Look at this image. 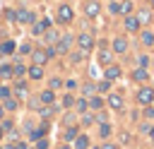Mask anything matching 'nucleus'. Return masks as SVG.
I'll use <instances>...</instances> for the list:
<instances>
[{
    "mask_svg": "<svg viewBox=\"0 0 154 149\" xmlns=\"http://www.w3.org/2000/svg\"><path fill=\"white\" fill-rule=\"evenodd\" d=\"M58 149H70V147H67V144H63V147H58Z\"/></svg>",
    "mask_w": 154,
    "mask_h": 149,
    "instance_id": "obj_51",
    "label": "nucleus"
},
{
    "mask_svg": "<svg viewBox=\"0 0 154 149\" xmlns=\"http://www.w3.org/2000/svg\"><path fill=\"white\" fill-rule=\"evenodd\" d=\"M77 46H79L82 53H89V50L94 48V36H91V34H79V36H77Z\"/></svg>",
    "mask_w": 154,
    "mask_h": 149,
    "instance_id": "obj_2",
    "label": "nucleus"
},
{
    "mask_svg": "<svg viewBox=\"0 0 154 149\" xmlns=\"http://www.w3.org/2000/svg\"><path fill=\"white\" fill-rule=\"evenodd\" d=\"M72 17H75V12H72L70 5H60V7H58V22H60V24L72 22Z\"/></svg>",
    "mask_w": 154,
    "mask_h": 149,
    "instance_id": "obj_3",
    "label": "nucleus"
},
{
    "mask_svg": "<svg viewBox=\"0 0 154 149\" xmlns=\"http://www.w3.org/2000/svg\"><path fill=\"white\" fill-rule=\"evenodd\" d=\"M135 99H137L140 106L147 108V106L154 103V89H152V87H142V89H137V96H135Z\"/></svg>",
    "mask_w": 154,
    "mask_h": 149,
    "instance_id": "obj_1",
    "label": "nucleus"
},
{
    "mask_svg": "<svg viewBox=\"0 0 154 149\" xmlns=\"http://www.w3.org/2000/svg\"><path fill=\"white\" fill-rule=\"evenodd\" d=\"M77 139V127H67L65 130V142H75Z\"/></svg>",
    "mask_w": 154,
    "mask_h": 149,
    "instance_id": "obj_26",
    "label": "nucleus"
},
{
    "mask_svg": "<svg viewBox=\"0 0 154 149\" xmlns=\"http://www.w3.org/2000/svg\"><path fill=\"white\" fill-rule=\"evenodd\" d=\"M108 10H111V14H120V10H118V0H116V2H111V5H108Z\"/></svg>",
    "mask_w": 154,
    "mask_h": 149,
    "instance_id": "obj_41",
    "label": "nucleus"
},
{
    "mask_svg": "<svg viewBox=\"0 0 154 149\" xmlns=\"http://www.w3.org/2000/svg\"><path fill=\"white\" fill-rule=\"evenodd\" d=\"M111 132H113V130H111V125H108V123L99 125V137H101V139H108V137H111Z\"/></svg>",
    "mask_w": 154,
    "mask_h": 149,
    "instance_id": "obj_22",
    "label": "nucleus"
},
{
    "mask_svg": "<svg viewBox=\"0 0 154 149\" xmlns=\"http://www.w3.org/2000/svg\"><path fill=\"white\" fill-rule=\"evenodd\" d=\"M48 26H51V19H41V22H36V24L31 26V34H34V36L46 34V31H48Z\"/></svg>",
    "mask_w": 154,
    "mask_h": 149,
    "instance_id": "obj_7",
    "label": "nucleus"
},
{
    "mask_svg": "<svg viewBox=\"0 0 154 149\" xmlns=\"http://www.w3.org/2000/svg\"><path fill=\"white\" fill-rule=\"evenodd\" d=\"M72 62H79V60H84V53L82 50H77V53H72V58H70Z\"/></svg>",
    "mask_w": 154,
    "mask_h": 149,
    "instance_id": "obj_37",
    "label": "nucleus"
},
{
    "mask_svg": "<svg viewBox=\"0 0 154 149\" xmlns=\"http://www.w3.org/2000/svg\"><path fill=\"white\" fill-rule=\"evenodd\" d=\"M14 94H17L19 99H24V96H26V84H24V82H19V84L14 87Z\"/></svg>",
    "mask_w": 154,
    "mask_h": 149,
    "instance_id": "obj_28",
    "label": "nucleus"
},
{
    "mask_svg": "<svg viewBox=\"0 0 154 149\" xmlns=\"http://www.w3.org/2000/svg\"><path fill=\"white\" fill-rule=\"evenodd\" d=\"M82 94H84V96H94V94H96V84H84V87H82Z\"/></svg>",
    "mask_w": 154,
    "mask_h": 149,
    "instance_id": "obj_27",
    "label": "nucleus"
},
{
    "mask_svg": "<svg viewBox=\"0 0 154 149\" xmlns=\"http://www.w3.org/2000/svg\"><path fill=\"white\" fill-rule=\"evenodd\" d=\"M65 87H67V89H75V87H77V82H75V79H67V82H65Z\"/></svg>",
    "mask_w": 154,
    "mask_h": 149,
    "instance_id": "obj_46",
    "label": "nucleus"
},
{
    "mask_svg": "<svg viewBox=\"0 0 154 149\" xmlns=\"http://www.w3.org/2000/svg\"><path fill=\"white\" fill-rule=\"evenodd\" d=\"M94 123V115H89V113H82V125H91Z\"/></svg>",
    "mask_w": 154,
    "mask_h": 149,
    "instance_id": "obj_36",
    "label": "nucleus"
},
{
    "mask_svg": "<svg viewBox=\"0 0 154 149\" xmlns=\"http://www.w3.org/2000/svg\"><path fill=\"white\" fill-rule=\"evenodd\" d=\"M99 10H101V7H99V0H89V2L84 5L87 17H96V14H99Z\"/></svg>",
    "mask_w": 154,
    "mask_h": 149,
    "instance_id": "obj_9",
    "label": "nucleus"
},
{
    "mask_svg": "<svg viewBox=\"0 0 154 149\" xmlns=\"http://www.w3.org/2000/svg\"><path fill=\"white\" fill-rule=\"evenodd\" d=\"M0 149H2V147H0Z\"/></svg>",
    "mask_w": 154,
    "mask_h": 149,
    "instance_id": "obj_55",
    "label": "nucleus"
},
{
    "mask_svg": "<svg viewBox=\"0 0 154 149\" xmlns=\"http://www.w3.org/2000/svg\"><path fill=\"white\" fill-rule=\"evenodd\" d=\"M31 58H34V65H38V67L48 62V53H46V50H34Z\"/></svg>",
    "mask_w": 154,
    "mask_h": 149,
    "instance_id": "obj_10",
    "label": "nucleus"
},
{
    "mask_svg": "<svg viewBox=\"0 0 154 149\" xmlns=\"http://www.w3.org/2000/svg\"><path fill=\"white\" fill-rule=\"evenodd\" d=\"M152 5H154V0H152Z\"/></svg>",
    "mask_w": 154,
    "mask_h": 149,
    "instance_id": "obj_54",
    "label": "nucleus"
},
{
    "mask_svg": "<svg viewBox=\"0 0 154 149\" xmlns=\"http://www.w3.org/2000/svg\"><path fill=\"white\" fill-rule=\"evenodd\" d=\"M118 10H120V14L128 17V14L132 12V0H120V2H118Z\"/></svg>",
    "mask_w": 154,
    "mask_h": 149,
    "instance_id": "obj_16",
    "label": "nucleus"
},
{
    "mask_svg": "<svg viewBox=\"0 0 154 149\" xmlns=\"http://www.w3.org/2000/svg\"><path fill=\"white\" fill-rule=\"evenodd\" d=\"M5 99H10V89L7 87H0V101H5Z\"/></svg>",
    "mask_w": 154,
    "mask_h": 149,
    "instance_id": "obj_39",
    "label": "nucleus"
},
{
    "mask_svg": "<svg viewBox=\"0 0 154 149\" xmlns=\"http://www.w3.org/2000/svg\"><path fill=\"white\" fill-rule=\"evenodd\" d=\"M144 118L154 120V106H147V108H144Z\"/></svg>",
    "mask_w": 154,
    "mask_h": 149,
    "instance_id": "obj_40",
    "label": "nucleus"
},
{
    "mask_svg": "<svg viewBox=\"0 0 154 149\" xmlns=\"http://www.w3.org/2000/svg\"><path fill=\"white\" fill-rule=\"evenodd\" d=\"M60 84H63V82H60V79H58V77H53V79H51V89H58V87H60Z\"/></svg>",
    "mask_w": 154,
    "mask_h": 149,
    "instance_id": "obj_42",
    "label": "nucleus"
},
{
    "mask_svg": "<svg viewBox=\"0 0 154 149\" xmlns=\"http://www.w3.org/2000/svg\"><path fill=\"white\" fill-rule=\"evenodd\" d=\"M46 41H48V43H55V41H58V31L48 29V31H46Z\"/></svg>",
    "mask_w": 154,
    "mask_h": 149,
    "instance_id": "obj_31",
    "label": "nucleus"
},
{
    "mask_svg": "<svg viewBox=\"0 0 154 149\" xmlns=\"http://www.w3.org/2000/svg\"><path fill=\"white\" fill-rule=\"evenodd\" d=\"M89 147H91L89 137H87V135H77V139H75V149H89Z\"/></svg>",
    "mask_w": 154,
    "mask_h": 149,
    "instance_id": "obj_15",
    "label": "nucleus"
},
{
    "mask_svg": "<svg viewBox=\"0 0 154 149\" xmlns=\"http://www.w3.org/2000/svg\"><path fill=\"white\" fill-rule=\"evenodd\" d=\"M120 74H123L120 65H108V67L103 70V79H108V82H116V79H118Z\"/></svg>",
    "mask_w": 154,
    "mask_h": 149,
    "instance_id": "obj_4",
    "label": "nucleus"
},
{
    "mask_svg": "<svg viewBox=\"0 0 154 149\" xmlns=\"http://www.w3.org/2000/svg\"><path fill=\"white\" fill-rule=\"evenodd\" d=\"M75 106H77V111H79V113H87L89 101H87V99H77V101H75Z\"/></svg>",
    "mask_w": 154,
    "mask_h": 149,
    "instance_id": "obj_25",
    "label": "nucleus"
},
{
    "mask_svg": "<svg viewBox=\"0 0 154 149\" xmlns=\"http://www.w3.org/2000/svg\"><path fill=\"white\" fill-rule=\"evenodd\" d=\"M149 137H152V139H154V127H152V130H149Z\"/></svg>",
    "mask_w": 154,
    "mask_h": 149,
    "instance_id": "obj_49",
    "label": "nucleus"
},
{
    "mask_svg": "<svg viewBox=\"0 0 154 149\" xmlns=\"http://www.w3.org/2000/svg\"><path fill=\"white\" fill-rule=\"evenodd\" d=\"M26 74H29L31 79H41V77H43V67H38V65H31V67L26 70Z\"/></svg>",
    "mask_w": 154,
    "mask_h": 149,
    "instance_id": "obj_18",
    "label": "nucleus"
},
{
    "mask_svg": "<svg viewBox=\"0 0 154 149\" xmlns=\"http://www.w3.org/2000/svg\"><path fill=\"white\" fill-rule=\"evenodd\" d=\"M135 17H137V22H140V24H147V22L152 19V10H140Z\"/></svg>",
    "mask_w": 154,
    "mask_h": 149,
    "instance_id": "obj_19",
    "label": "nucleus"
},
{
    "mask_svg": "<svg viewBox=\"0 0 154 149\" xmlns=\"http://www.w3.org/2000/svg\"><path fill=\"white\" fill-rule=\"evenodd\" d=\"M106 103H108L113 111H123V96H120V94H108V96H106Z\"/></svg>",
    "mask_w": 154,
    "mask_h": 149,
    "instance_id": "obj_5",
    "label": "nucleus"
},
{
    "mask_svg": "<svg viewBox=\"0 0 154 149\" xmlns=\"http://www.w3.org/2000/svg\"><path fill=\"white\" fill-rule=\"evenodd\" d=\"M14 22H19V24H29V22H34V14H31L29 10H19V12H14Z\"/></svg>",
    "mask_w": 154,
    "mask_h": 149,
    "instance_id": "obj_6",
    "label": "nucleus"
},
{
    "mask_svg": "<svg viewBox=\"0 0 154 149\" xmlns=\"http://www.w3.org/2000/svg\"><path fill=\"white\" fill-rule=\"evenodd\" d=\"M140 41H142L144 46H154V34H152V31H142V34H140Z\"/></svg>",
    "mask_w": 154,
    "mask_h": 149,
    "instance_id": "obj_23",
    "label": "nucleus"
},
{
    "mask_svg": "<svg viewBox=\"0 0 154 149\" xmlns=\"http://www.w3.org/2000/svg\"><path fill=\"white\" fill-rule=\"evenodd\" d=\"M108 2H116V0H108Z\"/></svg>",
    "mask_w": 154,
    "mask_h": 149,
    "instance_id": "obj_53",
    "label": "nucleus"
},
{
    "mask_svg": "<svg viewBox=\"0 0 154 149\" xmlns=\"http://www.w3.org/2000/svg\"><path fill=\"white\" fill-rule=\"evenodd\" d=\"M5 149H14V144H7V147H5Z\"/></svg>",
    "mask_w": 154,
    "mask_h": 149,
    "instance_id": "obj_50",
    "label": "nucleus"
},
{
    "mask_svg": "<svg viewBox=\"0 0 154 149\" xmlns=\"http://www.w3.org/2000/svg\"><path fill=\"white\" fill-rule=\"evenodd\" d=\"M0 53H2V55L14 53V41H2V43H0Z\"/></svg>",
    "mask_w": 154,
    "mask_h": 149,
    "instance_id": "obj_20",
    "label": "nucleus"
},
{
    "mask_svg": "<svg viewBox=\"0 0 154 149\" xmlns=\"http://www.w3.org/2000/svg\"><path fill=\"white\" fill-rule=\"evenodd\" d=\"M14 149H29V147H26V142H17V144H14Z\"/></svg>",
    "mask_w": 154,
    "mask_h": 149,
    "instance_id": "obj_47",
    "label": "nucleus"
},
{
    "mask_svg": "<svg viewBox=\"0 0 154 149\" xmlns=\"http://www.w3.org/2000/svg\"><path fill=\"white\" fill-rule=\"evenodd\" d=\"M70 46H72V36H60V41L55 46V53H67Z\"/></svg>",
    "mask_w": 154,
    "mask_h": 149,
    "instance_id": "obj_8",
    "label": "nucleus"
},
{
    "mask_svg": "<svg viewBox=\"0 0 154 149\" xmlns=\"http://www.w3.org/2000/svg\"><path fill=\"white\" fill-rule=\"evenodd\" d=\"M19 53H31V46H26V43H24V46H19Z\"/></svg>",
    "mask_w": 154,
    "mask_h": 149,
    "instance_id": "obj_45",
    "label": "nucleus"
},
{
    "mask_svg": "<svg viewBox=\"0 0 154 149\" xmlns=\"http://www.w3.org/2000/svg\"><path fill=\"white\" fill-rule=\"evenodd\" d=\"M17 106H19L17 99H5V106H2V108H5V111H17Z\"/></svg>",
    "mask_w": 154,
    "mask_h": 149,
    "instance_id": "obj_29",
    "label": "nucleus"
},
{
    "mask_svg": "<svg viewBox=\"0 0 154 149\" xmlns=\"http://www.w3.org/2000/svg\"><path fill=\"white\" fill-rule=\"evenodd\" d=\"M137 29H140V22H137V17L128 14V17H125V31H137Z\"/></svg>",
    "mask_w": 154,
    "mask_h": 149,
    "instance_id": "obj_13",
    "label": "nucleus"
},
{
    "mask_svg": "<svg viewBox=\"0 0 154 149\" xmlns=\"http://www.w3.org/2000/svg\"><path fill=\"white\" fill-rule=\"evenodd\" d=\"M2 115H5V108H2V106H0V118H2Z\"/></svg>",
    "mask_w": 154,
    "mask_h": 149,
    "instance_id": "obj_48",
    "label": "nucleus"
},
{
    "mask_svg": "<svg viewBox=\"0 0 154 149\" xmlns=\"http://www.w3.org/2000/svg\"><path fill=\"white\" fill-rule=\"evenodd\" d=\"M0 77H5V79L12 77V67L10 65H0Z\"/></svg>",
    "mask_w": 154,
    "mask_h": 149,
    "instance_id": "obj_33",
    "label": "nucleus"
},
{
    "mask_svg": "<svg viewBox=\"0 0 154 149\" xmlns=\"http://www.w3.org/2000/svg\"><path fill=\"white\" fill-rule=\"evenodd\" d=\"M99 62H101L103 67H108V65H111V50L101 48V50H99Z\"/></svg>",
    "mask_w": 154,
    "mask_h": 149,
    "instance_id": "obj_17",
    "label": "nucleus"
},
{
    "mask_svg": "<svg viewBox=\"0 0 154 149\" xmlns=\"http://www.w3.org/2000/svg\"><path fill=\"white\" fill-rule=\"evenodd\" d=\"M125 50H128V41H125L123 36L113 38V53H125Z\"/></svg>",
    "mask_w": 154,
    "mask_h": 149,
    "instance_id": "obj_11",
    "label": "nucleus"
},
{
    "mask_svg": "<svg viewBox=\"0 0 154 149\" xmlns=\"http://www.w3.org/2000/svg\"><path fill=\"white\" fill-rule=\"evenodd\" d=\"M108 89H111V82H108V79H101V82L96 84V91H108Z\"/></svg>",
    "mask_w": 154,
    "mask_h": 149,
    "instance_id": "obj_32",
    "label": "nucleus"
},
{
    "mask_svg": "<svg viewBox=\"0 0 154 149\" xmlns=\"http://www.w3.org/2000/svg\"><path fill=\"white\" fill-rule=\"evenodd\" d=\"M94 120H96L99 125H103V123H106V113H103V111H99V113L94 115Z\"/></svg>",
    "mask_w": 154,
    "mask_h": 149,
    "instance_id": "obj_35",
    "label": "nucleus"
},
{
    "mask_svg": "<svg viewBox=\"0 0 154 149\" xmlns=\"http://www.w3.org/2000/svg\"><path fill=\"white\" fill-rule=\"evenodd\" d=\"M51 113H53V108H41V118H51Z\"/></svg>",
    "mask_w": 154,
    "mask_h": 149,
    "instance_id": "obj_43",
    "label": "nucleus"
},
{
    "mask_svg": "<svg viewBox=\"0 0 154 149\" xmlns=\"http://www.w3.org/2000/svg\"><path fill=\"white\" fill-rule=\"evenodd\" d=\"M132 79L142 84V82H147V79H149V72H147L144 67H137V70H132Z\"/></svg>",
    "mask_w": 154,
    "mask_h": 149,
    "instance_id": "obj_12",
    "label": "nucleus"
},
{
    "mask_svg": "<svg viewBox=\"0 0 154 149\" xmlns=\"http://www.w3.org/2000/svg\"><path fill=\"white\" fill-rule=\"evenodd\" d=\"M103 106V99L99 96V94H94V96H89V108H94V111H99Z\"/></svg>",
    "mask_w": 154,
    "mask_h": 149,
    "instance_id": "obj_21",
    "label": "nucleus"
},
{
    "mask_svg": "<svg viewBox=\"0 0 154 149\" xmlns=\"http://www.w3.org/2000/svg\"><path fill=\"white\" fill-rule=\"evenodd\" d=\"M147 65H149V55H144V53L137 55V67H144L147 70Z\"/></svg>",
    "mask_w": 154,
    "mask_h": 149,
    "instance_id": "obj_30",
    "label": "nucleus"
},
{
    "mask_svg": "<svg viewBox=\"0 0 154 149\" xmlns=\"http://www.w3.org/2000/svg\"><path fill=\"white\" fill-rule=\"evenodd\" d=\"M63 106H65V108L75 106V96H72V94H65V99H63Z\"/></svg>",
    "mask_w": 154,
    "mask_h": 149,
    "instance_id": "obj_34",
    "label": "nucleus"
},
{
    "mask_svg": "<svg viewBox=\"0 0 154 149\" xmlns=\"http://www.w3.org/2000/svg\"><path fill=\"white\" fill-rule=\"evenodd\" d=\"M2 135H5V130H2V127H0V139H2Z\"/></svg>",
    "mask_w": 154,
    "mask_h": 149,
    "instance_id": "obj_52",
    "label": "nucleus"
},
{
    "mask_svg": "<svg viewBox=\"0 0 154 149\" xmlns=\"http://www.w3.org/2000/svg\"><path fill=\"white\" fill-rule=\"evenodd\" d=\"M101 149H118V144H113V142H103Z\"/></svg>",
    "mask_w": 154,
    "mask_h": 149,
    "instance_id": "obj_44",
    "label": "nucleus"
},
{
    "mask_svg": "<svg viewBox=\"0 0 154 149\" xmlns=\"http://www.w3.org/2000/svg\"><path fill=\"white\" fill-rule=\"evenodd\" d=\"M12 74H14V77H22V74H26V67H24L22 62H14V65H12Z\"/></svg>",
    "mask_w": 154,
    "mask_h": 149,
    "instance_id": "obj_24",
    "label": "nucleus"
},
{
    "mask_svg": "<svg viewBox=\"0 0 154 149\" xmlns=\"http://www.w3.org/2000/svg\"><path fill=\"white\" fill-rule=\"evenodd\" d=\"M36 149H48V139H36Z\"/></svg>",
    "mask_w": 154,
    "mask_h": 149,
    "instance_id": "obj_38",
    "label": "nucleus"
},
{
    "mask_svg": "<svg viewBox=\"0 0 154 149\" xmlns=\"http://www.w3.org/2000/svg\"><path fill=\"white\" fill-rule=\"evenodd\" d=\"M38 101H41V103H46V106H51V103L55 101V94H53V89H46V91H41Z\"/></svg>",
    "mask_w": 154,
    "mask_h": 149,
    "instance_id": "obj_14",
    "label": "nucleus"
}]
</instances>
